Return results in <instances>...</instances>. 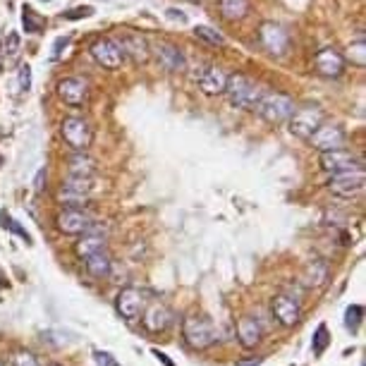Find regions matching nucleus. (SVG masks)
<instances>
[{
    "label": "nucleus",
    "instance_id": "nucleus-1",
    "mask_svg": "<svg viewBox=\"0 0 366 366\" xmlns=\"http://www.w3.org/2000/svg\"><path fill=\"white\" fill-rule=\"evenodd\" d=\"M226 96L235 108L256 110V105L263 96V89L259 84H254L249 77H244V74H228Z\"/></svg>",
    "mask_w": 366,
    "mask_h": 366
},
{
    "label": "nucleus",
    "instance_id": "nucleus-2",
    "mask_svg": "<svg viewBox=\"0 0 366 366\" xmlns=\"http://www.w3.org/2000/svg\"><path fill=\"white\" fill-rule=\"evenodd\" d=\"M182 335H185L187 345L197 352L209 350V347H214L221 340V333L214 326V321L206 316H187L185 323H182Z\"/></svg>",
    "mask_w": 366,
    "mask_h": 366
},
{
    "label": "nucleus",
    "instance_id": "nucleus-3",
    "mask_svg": "<svg viewBox=\"0 0 366 366\" xmlns=\"http://www.w3.org/2000/svg\"><path fill=\"white\" fill-rule=\"evenodd\" d=\"M294 110H297V105H294L290 96H285V93H273V91H263L261 101L256 105V113L261 115L266 122H270V125H282V122H287L294 115Z\"/></svg>",
    "mask_w": 366,
    "mask_h": 366
},
{
    "label": "nucleus",
    "instance_id": "nucleus-4",
    "mask_svg": "<svg viewBox=\"0 0 366 366\" xmlns=\"http://www.w3.org/2000/svg\"><path fill=\"white\" fill-rule=\"evenodd\" d=\"M60 134H63L65 144H67L74 153H86V149L93 141L91 122L84 120V117H77V115H67L60 122Z\"/></svg>",
    "mask_w": 366,
    "mask_h": 366
},
{
    "label": "nucleus",
    "instance_id": "nucleus-5",
    "mask_svg": "<svg viewBox=\"0 0 366 366\" xmlns=\"http://www.w3.org/2000/svg\"><path fill=\"white\" fill-rule=\"evenodd\" d=\"M364 185H366L364 168L335 173V175H330V180H328V190L333 194H338V197H342V199H354L357 194H362Z\"/></svg>",
    "mask_w": 366,
    "mask_h": 366
},
{
    "label": "nucleus",
    "instance_id": "nucleus-6",
    "mask_svg": "<svg viewBox=\"0 0 366 366\" xmlns=\"http://www.w3.org/2000/svg\"><path fill=\"white\" fill-rule=\"evenodd\" d=\"M290 132L299 139H309L318 127L323 125V110L316 105H306V108H297L290 117Z\"/></svg>",
    "mask_w": 366,
    "mask_h": 366
},
{
    "label": "nucleus",
    "instance_id": "nucleus-7",
    "mask_svg": "<svg viewBox=\"0 0 366 366\" xmlns=\"http://www.w3.org/2000/svg\"><path fill=\"white\" fill-rule=\"evenodd\" d=\"M259 44L270 55H285L287 48H290V34L275 22H263L259 27Z\"/></svg>",
    "mask_w": 366,
    "mask_h": 366
},
{
    "label": "nucleus",
    "instance_id": "nucleus-8",
    "mask_svg": "<svg viewBox=\"0 0 366 366\" xmlns=\"http://www.w3.org/2000/svg\"><path fill=\"white\" fill-rule=\"evenodd\" d=\"M144 306H146V299H144V292H141L139 287H122L115 297V311L125 318L127 323L139 321Z\"/></svg>",
    "mask_w": 366,
    "mask_h": 366
},
{
    "label": "nucleus",
    "instance_id": "nucleus-9",
    "mask_svg": "<svg viewBox=\"0 0 366 366\" xmlns=\"http://www.w3.org/2000/svg\"><path fill=\"white\" fill-rule=\"evenodd\" d=\"M270 316H273L275 323H280L282 328H292L299 323L302 318V306L290 294H275L270 299Z\"/></svg>",
    "mask_w": 366,
    "mask_h": 366
},
{
    "label": "nucleus",
    "instance_id": "nucleus-10",
    "mask_svg": "<svg viewBox=\"0 0 366 366\" xmlns=\"http://www.w3.org/2000/svg\"><path fill=\"white\" fill-rule=\"evenodd\" d=\"M89 51H91V58L103 70H120L122 63H125V55H122L115 39H96Z\"/></svg>",
    "mask_w": 366,
    "mask_h": 366
},
{
    "label": "nucleus",
    "instance_id": "nucleus-11",
    "mask_svg": "<svg viewBox=\"0 0 366 366\" xmlns=\"http://www.w3.org/2000/svg\"><path fill=\"white\" fill-rule=\"evenodd\" d=\"M311 146H314L316 151L326 153V151H338V149H345V141H347V134L345 129H342L340 125H326L323 122L321 127L316 129L314 134H311L309 139Z\"/></svg>",
    "mask_w": 366,
    "mask_h": 366
},
{
    "label": "nucleus",
    "instance_id": "nucleus-12",
    "mask_svg": "<svg viewBox=\"0 0 366 366\" xmlns=\"http://www.w3.org/2000/svg\"><path fill=\"white\" fill-rule=\"evenodd\" d=\"M58 230L65 235H86L93 228V218L84 209H65L55 218Z\"/></svg>",
    "mask_w": 366,
    "mask_h": 366
},
{
    "label": "nucleus",
    "instance_id": "nucleus-13",
    "mask_svg": "<svg viewBox=\"0 0 366 366\" xmlns=\"http://www.w3.org/2000/svg\"><path fill=\"white\" fill-rule=\"evenodd\" d=\"M91 93V84L84 77H65L58 81V96L67 105H84Z\"/></svg>",
    "mask_w": 366,
    "mask_h": 366
},
{
    "label": "nucleus",
    "instance_id": "nucleus-14",
    "mask_svg": "<svg viewBox=\"0 0 366 366\" xmlns=\"http://www.w3.org/2000/svg\"><path fill=\"white\" fill-rule=\"evenodd\" d=\"M170 323H173V311L161 302L144 306V311H141V326H144L146 333H165L170 328Z\"/></svg>",
    "mask_w": 366,
    "mask_h": 366
},
{
    "label": "nucleus",
    "instance_id": "nucleus-15",
    "mask_svg": "<svg viewBox=\"0 0 366 366\" xmlns=\"http://www.w3.org/2000/svg\"><path fill=\"white\" fill-rule=\"evenodd\" d=\"M314 70L321 77L338 79V77L345 72V55L335 48H321L314 55Z\"/></svg>",
    "mask_w": 366,
    "mask_h": 366
},
{
    "label": "nucleus",
    "instance_id": "nucleus-16",
    "mask_svg": "<svg viewBox=\"0 0 366 366\" xmlns=\"http://www.w3.org/2000/svg\"><path fill=\"white\" fill-rule=\"evenodd\" d=\"M153 55H156L158 65L165 70V72H185L187 70V58L185 53H182L180 48H177L175 44H158L153 46Z\"/></svg>",
    "mask_w": 366,
    "mask_h": 366
},
{
    "label": "nucleus",
    "instance_id": "nucleus-17",
    "mask_svg": "<svg viewBox=\"0 0 366 366\" xmlns=\"http://www.w3.org/2000/svg\"><path fill=\"white\" fill-rule=\"evenodd\" d=\"M197 84L206 96H221V93H226L228 74L216 65H209V67H202L197 72Z\"/></svg>",
    "mask_w": 366,
    "mask_h": 366
},
{
    "label": "nucleus",
    "instance_id": "nucleus-18",
    "mask_svg": "<svg viewBox=\"0 0 366 366\" xmlns=\"http://www.w3.org/2000/svg\"><path fill=\"white\" fill-rule=\"evenodd\" d=\"M321 168L326 173L335 175V173H345V170H354V168H362V163L357 161L352 151L347 149H338V151H326L321 153Z\"/></svg>",
    "mask_w": 366,
    "mask_h": 366
},
{
    "label": "nucleus",
    "instance_id": "nucleus-19",
    "mask_svg": "<svg viewBox=\"0 0 366 366\" xmlns=\"http://www.w3.org/2000/svg\"><path fill=\"white\" fill-rule=\"evenodd\" d=\"M117 46H120L122 55L125 58L129 55L137 65L146 63L149 60V55H151V48H149V44H146V39L141 37V34H134V32L125 34V37L117 41Z\"/></svg>",
    "mask_w": 366,
    "mask_h": 366
},
{
    "label": "nucleus",
    "instance_id": "nucleus-20",
    "mask_svg": "<svg viewBox=\"0 0 366 366\" xmlns=\"http://www.w3.org/2000/svg\"><path fill=\"white\" fill-rule=\"evenodd\" d=\"M261 338H263V328H261V323H259V318H254V316L240 318L237 340H240V345L244 347V350H254V347L261 342Z\"/></svg>",
    "mask_w": 366,
    "mask_h": 366
},
{
    "label": "nucleus",
    "instance_id": "nucleus-21",
    "mask_svg": "<svg viewBox=\"0 0 366 366\" xmlns=\"http://www.w3.org/2000/svg\"><path fill=\"white\" fill-rule=\"evenodd\" d=\"M330 278V268L326 261H321V259H316V261H309L304 266L302 270V278H299V282H302L304 287H309V290H316V287H323Z\"/></svg>",
    "mask_w": 366,
    "mask_h": 366
},
{
    "label": "nucleus",
    "instance_id": "nucleus-22",
    "mask_svg": "<svg viewBox=\"0 0 366 366\" xmlns=\"http://www.w3.org/2000/svg\"><path fill=\"white\" fill-rule=\"evenodd\" d=\"M84 263H86V273L91 275V278H98V280L108 278L110 270H113V259H110V254L105 249L91 254V256H86Z\"/></svg>",
    "mask_w": 366,
    "mask_h": 366
},
{
    "label": "nucleus",
    "instance_id": "nucleus-23",
    "mask_svg": "<svg viewBox=\"0 0 366 366\" xmlns=\"http://www.w3.org/2000/svg\"><path fill=\"white\" fill-rule=\"evenodd\" d=\"M218 10L226 22H240L249 15V0H218Z\"/></svg>",
    "mask_w": 366,
    "mask_h": 366
},
{
    "label": "nucleus",
    "instance_id": "nucleus-24",
    "mask_svg": "<svg viewBox=\"0 0 366 366\" xmlns=\"http://www.w3.org/2000/svg\"><path fill=\"white\" fill-rule=\"evenodd\" d=\"M96 175V163L86 153H74L70 156V177H93Z\"/></svg>",
    "mask_w": 366,
    "mask_h": 366
},
{
    "label": "nucleus",
    "instance_id": "nucleus-25",
    "mask_svg": "<svg viewBox=\"0 0 366 366\" xmlns=\"http://www.w3.org/2000/svg\"><path fill=\"white\" fill-rule=\"evenodd\" d=\"M103 249H105V240L98 237V235H89V233L74 244L77 256H81V259L91 256V254H96V251H103Z\"/></svg>",
    "mask_w": 366,
    "mask_h": 366
},
{
    "label": "nucleus",
    "instance_id": "nucleus-26",
    "mask_svg": "<svg viewBox=\"0 0 366 366\" xmlns=\"http://www.w3.org/2000/svg\"><path fill=\"white\" fill-rule=\"evenodd\" d=\"M22 25H25L27 34H41L46 29V20L41 17L34 8H22Z\"/></svg>",
    "mask_w": 366,
    "mask_h": 366
},
{
    "label": "nucleus",
    "instance_id": "nucleus-27",
    "mask_svg": "<svg viewBox=\"0 0 366 366\" xmlns=\"http://www.w3.org/2000/svg\"><path fill=\"white\" fill-rule=\"evenodd\" d=\"M58 202H60L65 209H84V206L89 204V197L67 190V187H60V192H58Z\"/></svg>",
    "mask_w": 366,
    "mask_h": 366
},
{
    "label": "nucleus",
    "instance_id": "nucleus-28",
    "mask_svg": "<svg viewBox=\"0 0 366 366\" xmlns=\"http://www.w3.org/2000/svg\"><path fill=\"white\" fill-rule=\"evenodd\" d=\"M364 321V306L362 304H352L345 309V328L350 330V333H357L359 326H362Z\"/></svg>",
    "mask_w": 366,
    "mask_h": 366
},
{
    "label": "nucleus",
    "instance_id": "nucleus-29",
    "mask_svg": "<svg viewBox=\"0 0 366 366\" xmlns=\"http://www.w3.org/2000/svg\"><path fill=\"white\" fill-rule=\"evenodd\" d=\"M347 60H352V65L357 67H364L366 65V41L364 37H359L357 41H352L350 48H347Z\"/></svg>",
    "mask_w": 366,
    "mask_h": 366
},
{
    "label": "nucleus",
    "instance_id": "nucleus-30",
    "mask_svg": "<svg viewBox=\"0 0 366 366\" xmlns=\"http://www.w3.org/2000/svg\"><path fill=\"white\" fill-rule=\"evenodd\" d=\"M194 37L206 41V44H211V46H223V44H226L223 34H218L216 29H211V27H206V25H199L197 29H194Z\"/></svg>",
    "mask_w": 366,
    "mask_h": 366
},
{
    "label": "nucleus",
    "instance_id": "nucleus-31",
    "mask_svg": "<svg viewBox=\"0 0 366 366\" xmlns=\"http://www.w3.org/2000/svg\"><path fill=\"white\" fill-rule=\"evenodd\" d=\"M330 345V335H328V328L323 326H318L316 328V333H314V340H311V350H314L316 357H321L323 352H326V347Z\"/></svg>",
    "mask_w": 366,
    "mask_h": 366
},
{
    "label": "nucleus",
    "instance_id": "nucleus-32",
    "mask_svg": "<svg viewBox=\"0 0 366 366\" xmlns=\"http://www.w3.org/2000/svg\"><path fill=\"white\" fill-rule=\"evenodd\" d=\"M0 221H3V228H5V230H13V233H15V235H20V237L25 240V242H32V237H29V233H27V230L17 226V221H15V218H10L8 214H5V211H3V214H0Z\"/></svg>",
    "mask_w": 366,
    "mask_h": 366
},
{
    "label": "nucleus",
    "instance_id": "nucleus-33",
    "mask_svg": "<svg viewBox=\"0 0 366 366\" xmlns=\"http://www.w3.org/2000/svg\"><path fill=\"white\" fill-rule=\"evenodd\" d=\"M13 366H41V364L29 350H17L13 354Z\"/></svg>",
    "mask_w": 366,
    "mask_h": 366
},
{
    "label": "nucleus",
    "instance_id": "nucleus-34",
    "mask_svg": "<svg viewBox=\"0 0 366 366\" xmlns=\"http://www.w3.org/2000/svg\"><path fill=\"white\" fill-rule=\"evenodd\" d=\"M93 362H96V366H120V362H117L113 354H110V352H101V350L93 352Z\"/></svg>",
    "mask_w": 366,
    "mask_h": 366
},
{
    "label": "nucleus",
    "instance_id": "nucleus-35",
    "mask_svg": "<svg viewBox=\"0 0 366 366\" xmlns=\"http://www.w3.org/2000/svg\"><path fill=\"white\" fill-rule=\"evenodd\" d=\"M17 51H20V34L10 32L5 39V55H17Z\"/></svg>",
    "mask_w": 366,
    "mask_h": 366
},
{
    "label": "nucleus",
    "instance_id": "nucleus-36",
    "mask_svg": "<svg viewBox=\"0 0 366 366\" xmlns=\"http://www.w3.org/2000/svg\"><path fill=\"white\" fill-rule=\"evenodd\" d=\"M32 89V67L22 65L20 67V91H29Z\"/></svg>",
    "mask_w": 366,
    "mask_h": 366
},
{
    "label": "nucleus",
    "instance_id": "nucleus-37",
    "mask_svg": "<svg viewBox=\"0 0 366 366\" xmlns=\"http://www.w3.org/2000/svg\"><path fill=\"white\" fill-rule=\"evenodd\" d=\"M91 13H93V8H89V5H86V8H74V10H70V13H65L63 17H65V20H81V17H89Z\"/></svg>",
    "mask_w": 366,
    "mask_h": 366
},
{
    "label": "nucleus",
    "instance_id": "nucleus-38",
    "mask_svg": "<svg viewBox=\"0 0 366 366\" xmlns=\"http://www.w3.org/2000/svg\"><path fill=\"white\" fill-rule=\"evenodd\" d=\"M263 364V357H249V359H240L235 366H261Z\"/></svg>",
    "mask_w": 366,
    "mask_h": 366
},
{
    "label": "nucleus",
    "instance_id": "nucleus-39",
    "mask_svg": "<svg viewBox=\"0 0 366 366\" xmlns=\"http://www.w3.org/2000/svg\"><path fill=\"white\" fill-rule=\"evenodd\" d=\"M44 180H46V168H41L39 175H37V180H34V190H37V192H44Z\"/></svg>",
    "mask_w": 366,
    "mask_h": 366
},
{
    "label": "nucleus",
    "instance_id": "nucleus-40",
    "mask_svg": "<svg viewBox=\"0 0 366 366\" xmlns=\"http://www.w3.org/2000/svg\"><path fill=\"white\" fill-rule=\"evenodd\" d=\"M153 357H156L158 362H161V364H165V366H175L173 362H170V357H168V354H165V352H161V350H153Z\"/></svg>",
    "mask_w": 366,
    "mask_h": 366
},
{
    "label": "nucleus",
    "instance_id": "nucleus-41",
    "mask_svg": "<svg viewBox=\"0 0 366 366\" xmlns=\"http://www.w3.org/2000/svg\"><path fill=\"white\" fill-rule=\"evenodd\" d=\"M70 44V39H58L55 41V53H53V60H58V58H60V48L63 46H67Z\"/></svg>",
    "mask_w": 366,
    "mask_h": 366
},
{
    "label": "nucleus",
    "instance_id": "nucleus-42",
    "mask_svg": "<svg viewBox=\"0 0 366 366\" xmlns=\"http://www.w3.org/2000/svg\"><path fill=\"white\" fill-rule=\"evenodd\" d=\"M3 287H8V280H5L3 270H0V290H3Z\"/></svg>",
    "mask_w": 366,
    "mask_h": 366
},
{
    "label": "nucleus",
    "instance_id": "nucleus-43",
    "mask_svg": "<svg viewBox=\"0 0 366 366\" xmlns=\"http://www.w3.org/2000/svg\"><path fill=\"white\" fill-rule=\"evenodd\" d=\"M48 366H60V364H48Z\"/></svg>",
    "mask_w": 366,
    "mask_h": 366
},
{
    "label": "nucleus",
    "instance_id": "nucleus-44",
    "mask_svg": "<svg viewBox=\"0 0 366 366\" xmlns=\"http://www.w3.org/2000/svg\"><path fill=\"white\" fill-rule=\"evenodd\" d=\"M0 366H5V364H3V362H0Z\"/></svg>",
    "mask_w": 366,
    "mask_h": 366
}]
</instances>
